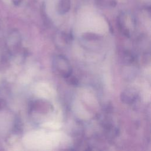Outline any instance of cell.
Returning <instances> with one entry per match:
<instances>
[{
	"mask_svg": "<svg viewBox=\"0 0 151 151\" xmlns=\"http://www.w3.org/2000/svg\"><path fill=\"white\" fill-rule=\"evenodd\" d=\"M52 67L57 74L67 78L72 74L71 65L68 59L63 55H55L52 61Z\"/></svg>",
	"mask_w": 151,
	"mask_h": 151,
	"instance_id": "obj_1",
	"label": "cell"
},
{
	"mask_svg": "<svg viewBox=\"0 0 151 151\" xmlns=\"http://www.w3.org/2000/svg\"><path fill=\"white\" fill-rule=\"evenodd\" d=\"M137 96L138 94L135 89L127 88L122 92L120 94V99L124 103L131 104L136 100Z\"/></svg>",
	"mask_w": 151,
	"mask_h": 151,
	"instance_id": "obj_2",
	"label": "cell"
},
{
	"mask_svg": "<svg viewBox=\"0 0 151 151\" xmlns=\"http://www.w3.org/2000/svg\"><path fill=\"white\" fill-rule=\"evenodd\" d=\"M59 12L61 14L65 13L68 11L70 8V1L69 0H61L59 5Z\"/></svg>",
	"mask_w": 151,
	"mask_h": 151,
	"instance_id": "obj_3",
	"label": "cell"
},
{
	"mask_svg": "<svg viewBox=\"0 0 151 151\" xmlns=\"http://www.w3.org/2000/svg\"><path fill=\"white\" fill-rule=\"evenodd\" d=\"M123 59L124 60V62H126L127 64H130L133 63V61L134 60V57L132 53H131L129 51H126L124 52Z\"/></svg>",
	"mask_w": 151,
	"mask_h": 151,
	"instance_id": "obj_4",
	"label": "cell"
},
{
	"mask_svg": "<svg viewBox=\"0 0 151 151\" xmlns=\"http://www.w3.org/2000/svg\"><path fill=\"white\" fill-rule=\"evenodd\" d=\"M66 79L68 80V83L70 84L76 86V85H77L78 84V81L76 77H72L71 75L70 76L68 77H67Z\"/></svg>",
	"mask_w": 151,
	"mask_h": 151,
	"instance_id": "obj_5",
	"label": "cell"
}]
</instances>
